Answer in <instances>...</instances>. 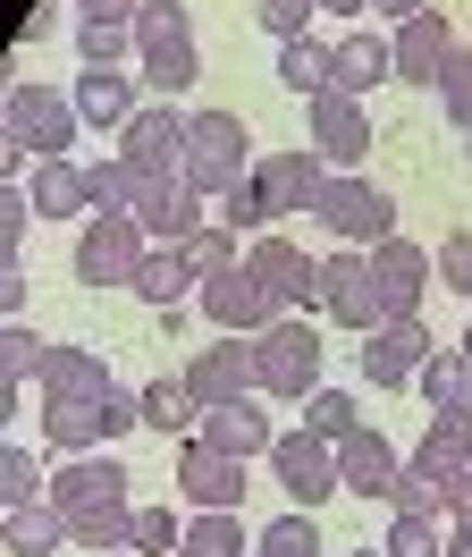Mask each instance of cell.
I'll return each mask as SVG.
<instances>
[{"instance_id":"obj_1","label":"cell","mask_w":472,"mask_h":557,"mask_svg":"<svg viewBox=\"0 0 472 557\" xmlns=\"http://www.w3.org/2000/svg\"><path fill=\"white\" fill-rule=\"evenodd\" d=\"M186 186L195 195H220L236 177H253V136H245V119L236 110H195L186 119Z\"/></svg>"},{"instance_id":"obj_2","label":"cell","mask_w":472,"mask_h":557,"mask_svg":"<svg viewBox=\"0 0 472 557\" xmlns=\"http://www.w3.org/2000/svg\"><path fill=\"white\" fill-rule=\"evenodd\" d=\"M152 237L135 228V211H94L85 237H76V287H135Z\"/></svg>"},{"instance_id":"obj_3","label":"cell","mask_w":472,"mask_h":557,"mask_svg":"<svg viewBox=\"0 0 472 557\" xmlns=\"http://www.w3.org/2000/svg\"><path fill=\"white\" fill-rule=\"evenodd\" d=\"M253 372H262V397H312L321 388V330L312 321L253 330Z\"/></svg>"},{"instance_id":"obj_4","label":"cell","mask_w":472,"mask_h":557,"mask_svg":"<svg viewBox=\"0 0 472 557\" xmlns=\"http://www.w3.org/2000/svg\"><path fill=\"white\" fill-rule=\"evenodd\" d=\"M76 94H60V85H17L9 94V144L17 152H34V161H67V144H76Z\"/></svg>"},{"instance_id":"obj_5","label":"cell","mask_w":472,"mask_h":557,"mask_svg":"<svg viewBox=\"0 0 472 557\" xmlns=\"http://www.w3.org/2000/svg\"><path fill=\"white\" fill-rule=\"evenodd\" d=\"M312 220H330V228H337V245H355V253H371L380 237H397V203H388V195H380V186H371L363 170H355V177H330V186H321V211H312Z\"/></svg>"},{"instance_id":"obj_6","label":"cell","mask_w":472,"mask_h":557,"mask_svg":"<svg viewBox=\"0 0 472 557\" xmlns=\"http://www.w3.org/2000/svg\"><path fill=\"white\" fill-rule=\"evenodd\" d=\"M135 177H144V170H135ZM127 211H135V228H144L152 245H186L195 228H211V195H195L186 177H144Z\"/></svg>"},{"instance_id":"obj_7","label":"cell","mask_w":472,"mask_h":557,"mask_svg":"<svg viewBox=\"0 0 472 557\" xmlns=\"http://www.w3.org/2000/svg\"><path fill=\"white\" fill-rule=\"evenodd\" d=\"M270 465H278V490L296 498L303 516H312L321 498H337V448L321 431H278V440H270Z\"/></svg>"},{"instance_id":"obj_8","label":"cell","mask_w":472,"mask_h":557,"mask_svg":"<svg viewBox=\"0 0 472 557\" xmlns=\"http://www.w3.org/2000/svg\"><path fill=\"white\" fill-rule=\"evenodd\" d=\"M312 152L330 161L337 177H355L363 170V152H371V110H363V94H312Z\"/></svg>"},{"instance_id":"obj_9","label":"cell","mask_w":472,"mask_h":557,"mask_svg":"<svg viewBox=\"0 0 472 557\" xmlns=\"http://www.w3.org/2000/svg\"><path fill=\"white\" fill-rule=\"evenodd\" d=\"M321 313L330 321H346V330H380V278H371V253H355V245H337L330 262H321Z\"/></svg>"},{"instance_id":"obj_10","label":"cell","mask_w":472,"mask_h":557,"mask_svg":"<svg viewBox=\"0 0 472 557\" xmlns=\"http://www.w3.org/2000/svg\"><path fill=\"white\" fill-rule=\"evenodd\" d=\"M245 278L262 287L270 305H321V262L287 237H253L245 245Z\"/></svg>"},{"instance_id":"obj_11","label":"cell","mask_w":472,"mask_h":557,"mask_svg":"<svg viewBox=\"0 0 472 557\" xmlns=\"http://www.w3.org/2000/svg\"><path fill=\"white\" fill-rule=\"evenodd\" d=\"M371 278H380V313L388 321H422V287L438 278V262L413 237H380L371 245Z\"/></svg>"},{"instance_id":"obj_12","label":"cell","mask_w":472,"mask_h":557,"mask_svg":"<svg viewBox=\"0 0 472 557\" xmlns=\"http://www.w3.org/2000/svg\"><path fill=\"white\" fill-rule=\"evenodd\" d=\"M195 388V406H236V397H262V372H253V338H220V347H195V363L177 372Z\"/></svg>"},{"instance_id":"obj_13","label":"cell","mask_w":472,"mask_h":557,"mask_svg":"<svg viewBox=\"0 0 472 557\" xmlns=\"http://www.w3.org/2000/svg\"><path fill=\"white\" fill-rule=\"evenodd\" d=\"M119 161L144 170V177H177V170H186V119H177L169 102L135 110L127 127H119Z\"/></svg>"},{"instance_id":"obj_14","label":"cell","mask_w":472,"mask_h":557,"mask_svg":"<svg viewBox=\"0 0 472 557\" xmlns=\"http://www.w3.org/2000/svg\"><path fill=\"white\" fill-rule=\"evenodd\" d=\"M422 363H431V330L422 321H380L363 338V381L371 388H405Z\"/></svg>"},{"instance_id":"obj_15","label":"cell","mask_w":472,"mask_h":557,"mask_svg":"<svg viewBox=\"0 0 472 557\" xmlns=\"http://www.w3.org/2000/svg\"><path fill=\"white\" fill-rule=\"evenodd\" d=\"M60 516H94V507H127V465L119 456H67V473L51 482Z\"/></svg>"},{"instance_id":"obj_16","label":"cell","mask_w":472,"mask_h":557,"mask_svg":"<svg viewBox=\"0 0 472 557\" xmlns=\"http://www.w3.org/2000/svg\"><path fill=\"white\" fill-rule=\"evenodd\" d=\"M262 195H270V211H321V186H330V161H321V152H312V144H303V152H270L262 170Z\"/></svg>"},{"instance_id":"obj_17","label":"cell","mask_w":472,"mask_h":557,"mask_svg":"<svg viewBox=\"0 0 472 557\" xmlns=\"http://www.w3.org/2000/svg\"><path fill=\"white\" fill-rule=\"evenodd\" d=\"M177 490H186L195 507H228V516H236V498H245V465L220 456L211 440H186V448H177Z\"/></svg>"},{"instance_id":"obj_18","label":"cell","mask_w":472,"mask_h":557,"mask_svg":"<svg viewBox=\"0 0 472 557\" xmlns=\"http://www.w3.org/2000/svg\"><path fill=\"white\" fill-rule=\"evenodd\" d=\"M447 51H456V35H447V17H438V9H422V17H405L397 35H388V60H397V85H438V69H447Z\"/></svg>"},{"instance_id":"obj_19","label":"cell","mask_w":472,"mask_h":557,"mask_svg":"<svg viewBox=\"0 0 472 557\" xmlns=\"http://www.w3.org/2000/svg\"><path fill=\"white\" fill-rule=\"evenodd\" d=\"M76 51L85 69H119L135 51V0H76Z\"/></svg>"},{"instance_id":"obj_20","label":"cell","mask_w":472,"mask_h":557,"mask_svg":"<svg viewBox=\"0 0 472 557\" xmlns=\"http://www.w3.org/2000/svg\"><path fill=\"white\" fill-rule=\"evenodd\" d=\"M195 296H202V313L220 321V330H228V338H253V330H270V321H278V305H270L262 287H253V278H245V262H236L228 278H202Z\"/></svg>"},{"instance_id":"obj_21","label":"cell","mask_w":472,"mask_h":557,"mask_svg":"<svg viewBox=\"0 0 472 557\" xmlns=\"http://www.w3.org/2000/svg\"><path fill=\"white\" fill-rule=\"evenodd\" d=\"M405 456L371 431V422H355L346 440H337V490H355V498H388V482H397Z\"/></svg>"},{"instance_id":"obj_22","label":"cell","mask_w":472,"mask_h":557,"mask_svg":"<svg viewBox=\"0 0 472 557\" xmlns=\"http://www.w3.org/2000/svg\"><path fill=\"white\" fill-rule=\"evenodd\" d=\"M110 388L119 381L94 347H51V363H42V406H101Z\"/></svg>"},{"instance_id":"obj_23","label":"cell","mask_w":472,"mask_h":557,"mask_svg":"<svg viewBox=\"0 0 472 557\" xmlns=\"http://www.w3.org/2000/svg\"><path fill=\"white\" fill-rule=\"evenodd\" d=\"M195 440H211L220 456H236V465H245V456H270L278 422H270L253 397H236V406H202V431H195Z\"/></svg>"},{"instance_id":"obj_24","label":"cell","mask_w":472,"mask_h":557,"mask_svg":"<svg viewBox=\"0 0 472 557\" xmlns=\"http://www.w3.org/2000/svg\"><path fill=\"white\" fill-rule=\"evenodd\" d=\"M0 549L9 557H51L67 549V516L51 498H34V507H0Z\"/></svg>"},{"instance_id":"obj_25","label":"cell","mask_w":472,"mask_h":557,"mask_svg":"<svg viewBox=\"0 0 472 557\" xmlns=\"http://www.w3.org/2000/svg\"><path fill=\"white\" fill-rule=\"evenodd\" d=\"M26 203H34V220H76V211H94V195H85V170H76V161H34Z\"/></svg>"},{"instance_id":"obj_26","label":"cell","mask_w":472,"mask_h":557,"mask_svg":"<svg viewBox=\"0 0 472 557\" xmlns=\"http://www.w3.org/2000/svg\"><path fill=\"white\" fill-rule=\"evenodd\" d=\"M413 465H431L438 482H456L472 465V406H456V414H431V431L413 440Z\"/></svg>"},{"instance_id":"obj_27","label":"cell","mask_w":472,"mask_h":557,"mask_svg":"<svg viewBox=\"0 0 472 557\" xmlns=\"http://www.w3.org/2000/svg\"><path fill=\"white\" fill-rule=\"evenodd\" d=\"M76 110H85V127H127L135 119V76H119V69H85L76 76Z\"/></svg>"},{"instance_id":"obj_28","label":"cell","mask_w":472,"mask_h":557,"mask_svg":"<svg viewBox=\"0 0 472 557\" xmlns=\"http://www.w3.org/2000/svg\"><path fill=\"white\" fill-rule=\"evenodd\" d=\"M278 85L287 94H330L337 85V42H312V35H296V42H278Z\"/></svg>"},{"instance_id":"obj_29","label":"cell","mask_w":472,"mask_h":557,"mask_svg":"<svg viewBox=\"0 0 472 557\" xmlns=\"http://www.w3.org/2000/svg\"><path fill=\"white\" fill-rule=\"evenodd\" d=\"M397 60H388V35H337V94H371L388 85Z\"/></svg>"},{"instance_id":"obj_30","label":"cell","mask_w":472,"mask_h":557,"mask_svg":"<svg viewBox=\"0 0 472 557\" xmlns=\"http://www.w3.org/2000/svg\"><path fill=\"white\" fill-rule=\"evenodd\" d=\"M195 287H202V278L186 271V253H177V245L144 253V271H135V296H144V305H161V313H177V305H186Z\"/></svg>"},{"instance_id":"obj_31","label":"cell","mask_w":472,"mask_h":557,"mask_svg":"<svg viewBox=\"0 0 472 557\" xmlns=\"http://www.w3.org/2000/svg\"><path fill=\"white\" fill-rule=\"evenodd\" d=\"M42 440L60 456H94L110 440V422H101V406H42Z\"/></svg>"},{"instance_id":"obj_32","label":"cell","mask_w":472,"mask_h":557,"mask_svg":"<svg viewBox=\"0 0 472 557\" xmlns=\"http://www.w3.org/2000/svg\"><path fill=\"white\" fill-rule=\"evenodd\" d=\"M253 541L236 532V516L228 507H202L195 523H186V541H177V557H245Z\"/></svg>"},{"instance_id":"obj_33","label":"cell","mask_w":472,"mask_h":557,"mask_svg":"<svg viewBox=\"0 0 472 557\" xmlns=\"http://www.w3.org/2000/svg\"><path fill=\"white\" fill-rule=\"evenodd\" d=\"M211 220H220L228 237H253V228L270 220V195H262V177H236V186H220V195H211Z\"/></svg>"},{"instance_id":"obj_34","label":"cell","mask_w":472,"mask_h":557,"mask_svg":"<svg viewBox=\"0 0 472 557\" xmlns=\"http://www.w3.org/2000/svg\"><path fill=\"white\" fill-rule=\"evenodd\" d=\"M413 381H422V397H431V414H456V406H472V363H464V355H431Z\"/></svg>"},{"instance_id":"obj_35","label":"cell","mask_w":472,"mask_h":557,"mask_svg":"<svg viewBox=\"0 0 472 557\" xmlns=\"http://www.w3.org/2000/svg\"><path fill=\"white\" fill-rule=\"evenodd\" d=\"M388 498H397V516H422V523H438V516H447V482H438L431 465H397Z\"/></svg>"},{"instance_id":"obj_36","label":"cell","mask_w":472,"mask_h":557,"mask_svg":"<svg viewBox=\"0 0 472 557\" xmlns=\"http://www.w3.org/2000/svg\"><path fill=\"white\" fill-rule=\"evenodd\" d=\"M42 363H51V338H34L26 321H0V381H42Z\"/></svg>"},{"instance_id":"obj_37","label":"cell","mask_w":472,"mask_h":557,"mask_svg":"<svg viewBox=\"0 0 472 557\" xmlns=\"http://www.w3.org/2000/svg\"><path fill=\"white\" fill-rule=\"evenodd\" d=\"M186 422H202L195 388L186 381H144V431H186Z\"/></svg>"},{"instance_id":"obj_38","label":"cell","mask_w":472,"mask_h":557,"mask_svg":"<svg viewBox=\"0 0 472 557\" xmlns=\"http://www.w3.org/2000/svg\"><path fill=\"white\" fill-rule=\"evenodd\" d=\"M127 532H135V498H127V507H94V516H67V541H76V549H127Z\"/></svg>"},{"instance_id":"obj_39","label":"cell","mask_w":472,"mask_h":557,"mask_svg":"<svg viewBox=\"0 0 472 557\" xmlns=\"http://www.w3.org/2000/svg\"><path fill=\"white\" fill-rule=\"evenodd\" d=\"M177 253H186V271H195V278H228L236 262H245V253H236V237L220 228V220H211V228H195V237L177 245Z\"/></svg>"},{"instance_id":"obj_40","label":"cell","mask_w":472,"mask_h":557,"mask_svg":"<svg viewBox=\"0 0 472 557\" xmlns=\"http://www.w3.org/2000/svg\"><path fill=\"white\" fill-rule=\"evenodd\" d=\"M161 42H195V17L177 0H144L135 9V51H161Z\"/></svg>"},{"instance_id":"obj_41","label":"cell","mask_w":472,"mask_h":557,"mask_svg":"<svg viewBox=\"0 0 472 557\" xmlns=\"http://www.w3.org/2000/svg\"><path fill=\"white\" fill-rule=\"evenodd\" d=\"M195 76H202L195 42H161V51H144V85H152V94H186Z\"/></svg>"},{"instance_id":"obj_42","label":"cell","mask_w":472,"mask_h":557,"mask_svg":"<svg viewBox=\"0 0 472 557\" xmlns=\"http://www.w3.org/2000/svg\"><path fill=\"white\" fill-rule=\"evenodd\" d=\"M253 557H321V532H312V516H270V532L253 541Z\"/></svg>"},{"instance_id":"obj_43","label":"cell","mask_w":472,"mask_h":557,"mask_svg":"<svg viewBox=\"0 0 472 557\" xmlns=\"http://www.w3.org/2000/svg\"><path fill=\"white\" fill-rule=\"evenodd\" d=\"M303 406H312V414H303V431H321L330 448H337V440H346V431H355V422H363V406H355L346 388H312Z\"/></svg>"},{"instance_id":"obj_44","label":"cell","mask_w":472,"mask_h":557,"mask_svg":"<svg viewBox=\"0 0 472 557\" xmlns=\"http://www.w3.org/2000/svg\"><path fill=\"white\" fill-rule=\"evenodd\" d=\"M438 102H447V119L472 136V42H456V51H447V69H438Z\"/></svg>"},{"instance_id":"obj_45","label":"cell","mask_w":472,"mask_h":557,"mask_svg":"<svg viewBox=\"0 0 472 557\" xmlns=\"http://www.w3.org/2000/svg\"><path fill=\"white\" fill-rule=\"evenodd\" d=\"M135 186H144V177H135L127 161H85V195H94V211H127Z\"/></svg>"},{"instance_id":"obj_46","label":"cell","mask_w":472,"mask_h":557,"mask_svg":"<svg viewBox=\"0 0 472 557\" xmlns=\"http://www.w3.org/2000/svg\"><path fill=\"white\" fill-rule=\"evenodd\" d=\"M34 498H51V482H42V465L26 448H9L0 456V507H34Z\"/></svg>"},{"instance_id":"obj_47","label":"cell","mask_w":472,"mask_h":557,"mask_svg":"<svg viewBox=\"0 0 472 557\" xmlns=\"http://www.w3.org/2000/svg\"><path fill=\"white\" fill-rule=\"evenodd\" d=\"M177 541H186V532H177V516H169V507H135V532H127V549H144V557H169Z\"/></svg>"},{"instance_id":"obj_48","label":"cell","mask_w":472,"mask_h":557,"mask_svg":"<svg viewBox=\"0 0 472 557\" xmlns=\"http://www.w3.org/2000/svg\"><path fill=\"white\" fill-rule=\"evenodd\" d=\"M253 26L278 35V42H296L303 26H312V0H253Z\"/></svg>"},{"instance_id":"obj_49","label":"cell","mask_w":472,"mask_h":557,"mask_svg":"<svg viewBox=\"0 0 472 557\" xmlns=\"http://www.w3.org/2000/svg\"><path fill=\"white\" fill-rule=\"evenodd\" d=\"M388 557H438V523L397 516V523H388Z\"/></svg>"},{"instance_id":"obj_50","label":"cell","mask_w":472,"mask_h":557,"mask_svg":"<svg viewBox=\"0 0 472 557\" xmlns=\"http://www.w3.org/2000/svg\"><path fill=\"white\" fill-rule=\"evenodd\" d=\"M431 262H438V278H447V287H456V296L472 305V237H447Z\"/></svg>"},{"instance_id":"obj_51","label":"cell","mask_w":472,"mask_h":557,"mask_svg":"<svg viewBox=\"0 0 472 557\" xmlns=\"http://www.w3.org/2000/svg\"><path fill=\"white\" fill-rule=\"evenodd\" d=\"M26 220H34V203L17 195V186H9V195H0V262H17V245H26Z\"/></svg>"},{"instance_id":"obj_52","label":"cell","mask_w":472,"mask_h":557,"mask_svg":"<svg viewBox=\"0 0 472 557\" xmlns=\"http://www.w3.org/2000/svg\"><path fill=\"white\" fill-rule=\"evenodd\" d=\"M447 516H456V523H472V465L456 473V482H447Z\"/></svg>"},{"instance_id":"obj_53","label":"cell","mask_w":472,"mask_h":557,"mask_svg":"<svg viewBox=\"0 0 472 557\" xmlns=\"http://www.w3.org/2000/svg\"><path fill=\"white\" fill-rule=\"evenodd\" d=\"M371 9H380V17H397V26H405V17H422L431 0H371Z\"/></svg>"},{"instance_id":"obj_54","label":"cell","mask_w":472,"mask_h":557,"mask_svg":"<svg viewBox=\"0 0 472 557\" xmlns=\"http://www.w3.org/2000/svg\"><path fill=\"white\" fill-rule=\"evenodd\" d=\"M438 557H472V523H456V532L438 541Z\"/></svg>"},{"instance_id":"obj_55","label":"cell","mask_w":472,"mask_h":557,"mask_svg":"<svg viewBox=\"0 0 472 557\" xmlns=\"http://www.w3.org/2000/svg\"><path fill=\"white\" fill-rule=\"evenodd\" d=\"M312 9H371V0H312Z\"/></svg>"},{"instance_id":"obj_56","label":"cell","mask_w":472,"mask_h":557,"mask_svg":"<svg viewBox=\"0 0 472 557\" xmlns=\"http://www.w3.org/2000/svg\"><path fill=\"white\" fill-rule=\"evenodd\" d=\"M464 363H472V330H464Z\"/></svg>"},{"instance_id":"obj_57","label":"cell","mask_w":472,"mask_h":557,"mask_svg":"<svg viewBox=\"0 0 472 557\" xmlns=\"http://www.w3.org/2000/svg\"><path fill=\"white\" fill-rule=\"evenodd\" d=\"M464 161H472V136H464Z\"/></svg>"},{"instance_id":"obj_58","label":"cell","mask_w":472,"mask_h":557,"mask_svg":"<svg viewBox=\"0 0 472 557\" xmlns=\"http://www.w3.org/2000/svg\"><path fill=\"white\" fill-rule=\"evenodd\" d=\"M355 557H371V549H355Z\"/></svg>"},{"instance_id":"obj_59","label":"cell","mask_w":472,"mask_h":557,"mask_svg":"<svg viewBox=\"0 0 472 557\" xmlns=\"http://www.w3.org/2000/svg\"><path fill=\"white\" fill-rule=\"evenodd\" d=\"M101 557H110V549H101Z\"/></svg>"}]
</instances>
